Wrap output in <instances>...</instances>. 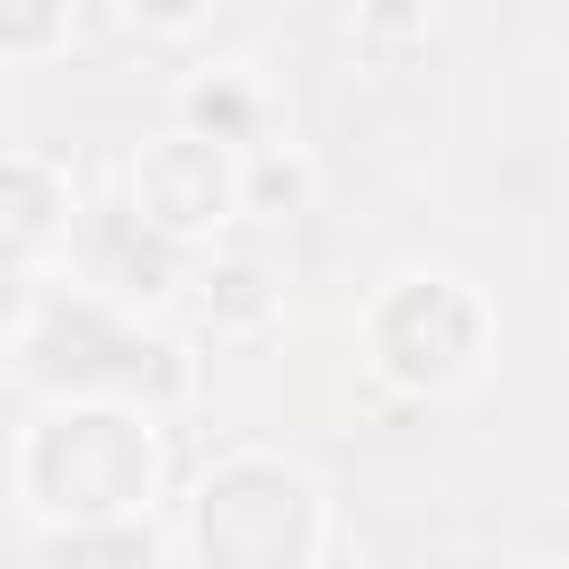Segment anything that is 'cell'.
<instances>
[{"label": "cell", "mask_w": 569, "mask_h": 569, "mask_svg": "<svg viewBox=\"0 0 569 569\" xmlns=\"http://www.w3.org/2000/svg\"><path fill=\"white\" fill-rule=\"evenodd\" d=\"M347 36H356L365 62H409L436 36V0H356L347 9Z\"/></svg>", "instance_id": "8fae6325"}, {"label": "cell", "mask_w": 569, "mask_h": 569, "mask_svg": "<svg viewBox=\"0 0 569 569\" xmlns=\"http://www.w3.org/2000/svg\"><path fill=\"white\" fill-rule=\"evenodd\" d=\"M124 213L178 249H213L240 222V151L196 124H160L124 160Z\"/></svg>", "instance_id": "5b68a950"}, {"label": "cell", "mask_w": 569, "mask_h": 569, "mask_svg": "<svg viewBox=\"0 0 569 569\" xmlns=\"http://www.w3.org/2000/svg\"><path fill=\"white\" fill-rule=\"evenodd\" d=\"M9 373L36 400H133V409H187L196 400V338L151 320L142 302L71 276H44L27 329L9 338Z\"/></svg>", "instance_id": "6da1fadb"}, {"label": "cell", "mask_w": 569, "mask_h": 569, "mask_svg": "<svg viewBox=\"0 0 569 569\" xmlns=\"http://www.w3.org/2000/svg\"><path fill=\"white\" fill-rule=\"evenodd\" d=\"M213 9H222V0H116V18H124L133 36H160V44L204 36V27H213Z\"/></svg>", "instance_id": "4fadbf2b"}, {"label": "cell", "mask_w": 569, "mask_h": 569, "mask_svg": "<svg viewBox=\"0 0 569 569\" xmlns=\"http://www.w3.org/2000/svg\"><path fill=\"white\" fill-rule=\"evenodd\" d=\"M320 204V160L293 133H267L240 151V222H302Z\"/></svg>", "instance_id": "9c48e42d"}, {"label": "cell", "mask_w": 569, "mask_h": 569, "mask_svg": "<svg viewBox=\"0 0 569 569\" xmlns=\"http://www.w3.org/2000/svg\"><path fill=\"white\" fill-rule=\"evenodd\" d=\"M36 293H44V276H36V267H9V258H0V347H9L18 329H27Z\"/></svg>", "instance_id": "5bb4252c"}, {"label": "cell", "mask_w": 569, "mask_h": 569, "mask_svg": "<svg viewBox=\"0 0 569 569\" xmlns=\"http://www.w3.org/2000/svg\"><path fill=\"white\" fill-rule=\"evenodd\" d=\"M169 542L196 569H320L338 551V507L311 462L276 445H231L187 480Z\"/></svg>", "instance_id": "3957f363"}, {"label": "cell", "mask_w": 569, "mask_h": 569, "mask_svg": "<svg viewBox=\"0 0 569 569\" xmlns=\"http://www.w3.org/2000/svg\"><path fill=\"white\" fill-rule=\"evenodd\" d=\"M36 551L44 560H178V542H169V525L160 516H98V525H53V533H36Z\"/></svg>", "instance_id": "30bf717a"}, {"label": "cell", "mask_w": 569, "mask_h": 569, "mask_svg": "<svg viewBox=\"0 0 569 569\" xmlns=\"http://www.w3.org/2000/svg\"><path fill=\"white\" fill-rule=\"evenodd\" d=\"M80 9L71 0H0V62H53L71 53Z\"/></svg>", "instance_id": "7c38bea8"}, {"label": "cell", "mask_w": 569, "mask_h": 569, "mask_svg": "<svg viewBox=\"0 0 569 569\" xmlns=\"http://www.w3.org/2000/svg\"><path fill=\"white\" fill-rule=\"evenodd\" d=\"M498 356V302L462 267H391L356 311V365L391 400H462Z\"/></svg>", "instance_id": "277c9868"}, {"label": "cell", "mask_w": 569, "mask_h": 569, "mask_svg": "<svg viewBox=\"0 0 569 569\" xmlns=\"http://www.w3.org/2000/svg\"><path fill=\"white\" fill-rule=\"evenodd\" d=\"M9 507L27 533L98 525V516H160L169 507V436L160 409L133 400H36L9 436Z\"/></svg>", "instance_id": "7a4b0ae2"}, {"label": "cell", "mask_w": 569, "mask_h": 569, "mask_svg": "<svg viewBox=\"0 0 569 569\" xmlns=\"http://www.w3.org/2000/svg\"><path fill=\"white\" fill-rule=\"evenodd\" d=\"M80 240V187L44 151H0V258L53 276Z\"/></svg>", "instance_id": "8992f818"}, {"label": "cell", "mask_w": 569, "mask_h": 569, "mask_svg": "<svg viewBox=\"0 0 569 569\" xmlns=\"http://www.w3.org/2000/svg\"><path fill=\"white\" fill-rule=\"evenodd\" d=\"M169 124H196V133H213V142H231V151H249V142L284 133V107H276V89H267V71H258V62H204V71H187V80H178Z\"/></svg>", "instance_id": "ba28073f"}, {"label": "cell", "mask_w": 569, "mask_h": 569, "mask_svg": "<svg viewBox=\"0 0 569 569\" xmlns=\"http://www.w3.org/2000/svg\"><path fill=\"white\" fill-rule=\"evenodd\" d=\"M178 293L196 311V338H213V347H249V338H267L284 320L276 267L267 258H240V249H196L187 276H178Z\"/></svg>", "instance_id": "52a82bcc"}]
</instances>
